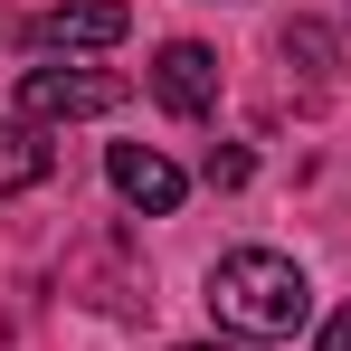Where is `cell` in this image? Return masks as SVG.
Instances as JSON below:
<instances>
[{
    "instance_id": "6da1fadb",
    "label": "cell",
    "mask_w": 351,
    "mask_h": 351,
    "mask_svg": "<svg viewBox=\"0 0 351 351\" xmlns=\"http://www.w3.org/2000/svg\"><path fill=\"white\" fill-rule=\"evenodd\" d=\"M209 313H219L228 332H247V342H285L294 323L313 313V285H304V266L276 256V247H237V256L209 266Z\"/></svg>"
},
{
    "instance_id": "7a4b0ae2",
    "label": "cell",
    "mask_w": 351,
    "mask_h": 351,
    "mask_svg": "<svg viewBox=\"0 0 351 351\" xmlns=\"http://www.w3.org/2000/svg\"><path fill=\"white\" fill-rule=\"evenodd\" d=\"M19 105H29V123L114 114V105H123V76H105V66H29V76H19Z\"/></svg>"
},
{
    "instance_id": "3957f363",
    "label": "cell",
    "mask_w": 351,
    "mask_h": 351,
    "mask_svg": "<svg viewBox=\"0 0 351 351\" xmlns=\"http://www.w3.org/2000/svg\"><path fill=\"white\" fill-rule=\"evenodd\" d=\"M123 29H133V10L123 0H58V10H38V48L48 58H86V48H114Z\"/></svg>"
},
{
    "instance_id": "277c9868",
    "label": "cell",
    "mask_w": 351,
    "mask_h": 351,
    "mask_svg": "<svg viewBox=\"0 0 351 351\" xmlns=\"http://www.w3.org/2000/svg\"><path fill=\"white\" fill-rule=\"evenodd\" d=\"M105 180H114V190L143 209V219H171V209H180V190H190V180H180V162H162L152 143H114V152H105Z\"/></svg>"
},
{
    "instance_id": "5b68a950",
    "label": "cell",
    "mask_w": 351,
    "mask_h": 351,
    "mask_svg": "<svg viewBox=\"0 0 351 351\" xmlns=\"http://www.w3.org/2000/svg\"><path fill=\"white\" fill-rule=\"evenodd\" d=\"M152 95H162L171 114H209V105H219V58H209L199 38H171V48L152 58Z\"/></svg>"
},
{
    "instance_id": "8992f818",
    "label": "cell",
    "mask_w": 351,
    "mask_h": 351,
    "mask_svg": "<svg viewBox=\"0 0 351 351\" xmlns=\"http://www.w3.org/2000/svg\"><path fill=\"white\" fill-rule=\"evenodd\" d=\"M58 171V143H48V123H0V199L10 190H38V180Z\"/></svg>"
},
{
    "instance_id": "52a82bcc",
    "label": "cell",
    "mask_w": 351,
    "mask_h": 351,
    "mask_svg": "<svg viewBox=\"0 0 351 351\" xmlns=\"http://www.w3.org/2000/svg\"><path fill=\"white\" fill-rule=\"evenodd\" d=\"M247 171H256V162H247V143H228V152H209V180H219V190H237Z\"/></svg>"
},
{
    "instance_id": "ba28073f",
    "label": "cell",
    "mask_w": 351,
    "mask_h": 351,
    "mask_svg": "<svg viewBox=\"0 0 351 351\" xmlns=\"http://www.w3.org/2000/svg\"><path fill=\"white\" fill-rule=\"evenodd\" d=\"M323 351H351V304H342V313H323Z\"/></svg>"
},
{
    "instance_id": "9c48e42d",
    "label": "cell",
    "mask_w": 351,
    "mask_h": 351,
    "mask_svg": "<svg viewBox=\"0 0 351 351\" xmlns=\"http://www.w3.org/2000/svg\"><path fill=\"white\" fill-rule=\"evenodd\" d=\"M171 351H219V342H171Z\"/></svg>"
}]
</instances>
